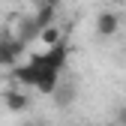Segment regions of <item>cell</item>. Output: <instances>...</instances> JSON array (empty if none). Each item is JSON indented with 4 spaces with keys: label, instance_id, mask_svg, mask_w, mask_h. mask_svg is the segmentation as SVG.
I'll list each match as a JSON object with an SVG mask.
<instances>
[{
    "label": "cell",
    "instance_id": "cell-1",
    "mask_svg": "<svg viewBox=\"0 0 126 126\" xmlns=\"http://www.w3.org/2000/svg\"><path fill=\"white\" fill-rule=\"evenodd\" d=\"M117 33H120V15L111 12V9H102V12L96 15V36L111 39V36H117Z\"/></svg>",
    "mask_w": 126,
    "mask_h": 126
},
{
    "label": "cell",
    "instance_id": "cell-2",
    "mask_svg": "<svg viewBox=\"0 0 126 126\" xmlns=\"http://www.w3.org/2000/svg\"><path fill=\"white\" fill-rule=\"evenodd\" d=\"M3 105H6V111H12V114H24L30 108V96L21 87H6L3 90Z\"/></svg>",
    "mask_w": 126,
    "mask_h": 126
},
{
    "label": "cell",
    "instance_id": "cell-3",
    "mask_svg": "<svg viewBox=\"0 0 126 126\" xmlns=\"http://www.w3.org/2000/svg\"><path fill=\"white\" fill-rule=\"evenodd\" d=\"M24 51V45L21 42H15V39H0V69H15L18 66V54Z\"/></svg>",
    "mask_w": 126,
    "mask_h": 126
},
{
    "label": "cell",
    "instance_id": "cell-4",
    "mask_svg": "<svg viewBox=\"0 0 126 126\" xmlns=\"http://www.w3.org/2000/svg\"><path fill=\"white\" fill-rule=\"evenodd\" d=\"M36 42H39L42 51H51V48H57V45H63V27L57 21L48 24V27H42L39 33H36Z\"/></svg>",
    "mask_w": 126,
    "mask_h": 126
},
{
    "label": "cell",
    "instance_id": "cell-5",
    "mask_svg": "<svg viewBox=\"0 0 126 126\" xmlns=\"http://www.w3.org/2000/svg\"><path fill=\"white\" fill-rule=\"evenodd\" d=\"M117 123H120V126H126V105L117 111Z\"/></svg>",
    "mask_w": 126,
    "mask_h": 126
},
{
    "label": "cell",
    "instance_id": "cell-6",
    "mask_svg": "<svg viewBox=\"0 0 126 126\" xmlns=\"http://www.w3.org/2000/svg\"><path fill=\"white\" fill-rule=\"evenodd\" d=\"M21 126H45L42 120H27V123H21Z\"/></svg>",
    "mask_w": 126,
    "mask_h": 126
},
{
    "label": "cell",
    "instance_id": "cell-7",
    "mask_svg": "<svg viewBox=\"0 0 126 126\" xmlns=\"http://www.w3.org/2000/svg\"><path fill=\"white\" fill-rule=\"evenodd\" d=\"M33 3L39 6V3H60V0H33Z\"/></svg>",
    "mask_w": 126,
    "mask_h": 126
}]
</instances>
